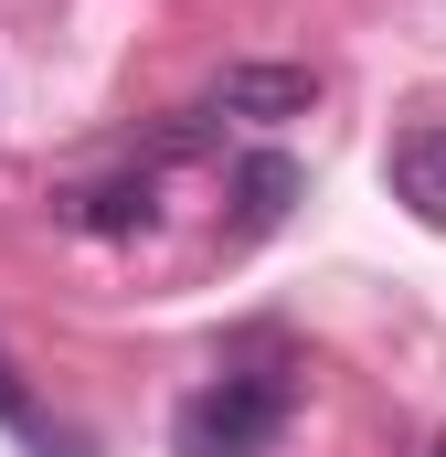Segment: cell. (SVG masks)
<instances>
[{
    "label": "cell",
    "instance_id": "6da1fadb",
    "mask_svg": "<svg viewBox=\"0 0 446 457\" xmlns=\"http://www.w3.org/2000/svg\"><path fill=\"white\" fill-rule=\"evenodd\" d=\"M287 372H223V383H202L181 415H170V447L181 457H266L277 436H287Z\"/></svg>",
    "mask_w": 446,
    "mask_h": 457
},
{
    "label": "cell",
    "instance_id": "7a4b0ae2",
    "mask_svg": "<svg viewBox=\"0 0 446 457\" xmlns=\"http://www.w3.org/2000/svg\"><path fill=\"white\" fill-rule=\"evenodd\" d=\"M309 107H319V75H309V64H223L213 75V117L277 128V117H309Z\"/></svg>",
    "mask_w": 446,
    "mask_h": 457
},
{
    "label": "cell",
    "instance_id": "3957f363",
    "mask_svg": "<svg viewBox=\"0 0 446 457\" xmlns=\"http://www.w3.org/2000/svg\"><path fill=\"white\" fill-rule=\"evenodd\" d=\"M383 170H393V203H404V213H415L425 234H446V117H425V128H404Z\"/></svg>",
    "mask_w": 446,
    "mask_h": 457
},
{
    "label": "cell",
    "instance_id": "277c9868",
    "mask_svg": "<svg viewBox=\"0 0 446 457\" xmlns=\"http://www.w3.org/2000/svg\"><path fill=\"white\" fill-rule=\"evenodd\" d=\"M54 213L75 234H138L160 203H149V170H128V181H75V192H54Z\"/></svg>",
    "mask_w": 446,
    "mask_h": 457
},
{
    "label": "cell",
    "instance_id": "5b68a950",
    "mask_svg": "<svg viewBox=\"0 0 446 457\" xmlns=\"http://www.w3.org/2000/svg\"><path fill=\"white\" fill-rule=\"evenodd\" d=\"M234 192H244V234H266L287 203H298V160H277V149H266V160H244V181H234Z\"/></svg>",
    "mask_w": 446,
    "mask_h": 457
},
{
    "label": "cell",
    "instance_id": "8992f818",
    "mask_svg": "<svg viewBox=\"0 0 446 457\" xmlns=\"http://www.w3.org/2000/svg\"><path fill=\"white\" fill-rule=\"evenodd\" d=\"M0 426H21V436H32V394H21V372H11V361H0Z\"/></svg>",
    "mask_w": 446,
    "mask_h": 457
},
{
    "label": "cell",
    "instance_id": "52a82bcc",
    "mask_svg": "<svg viewBox=\"0 0 446 457\" xmlns=\"http://www.w3.org/2000/svg\"><path fill=\"white\" fill-rule=\"evenodd\" d=\"M425 457H446V436H436V447H425Z\"/></svg>",
    "mask_w": 446,
    "mask_h": 457
}]
</instances>
